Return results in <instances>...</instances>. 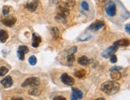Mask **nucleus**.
I'll return each instance as SVG.
<instances>
[{"instance_id": "8", "label": "nucleus", "mask_w": 130, "mask_h": 100, "mask_svg": "<svg viewBox=\"0 0 130 100\" xmlns=\"http://www.w3.org/2000/svg\"><path fill=\"white\" fill-rule=\"evenodd\" d=\"M1 23L5 25L7 27H13L16 23V18L13 17V16H8V17H5L4 18H3L1 20Z\"/></svg>"}, {"instance_id": "9", "label": "nucleus", "mask_w": 130, "mask_h": 100, "mask_svg": "<svg viewBox=\"0 0 130 100\" xmlns=\"http://www.w3.org/2000/svg\"><path fill=\"white\" fill-rule=\"evenodd\" d=\"M104 27V23L103 21H96L89 26L88 29L92 31H97Z\"/></svg>"}, {"instance_id": "30", "label": "nucleus", "mask_w": 130, "mask_h": 100, "mask_svg": "<svg viewBox=\"0 0 130 100\" xmlns=\"http://www.w3.org/2000/svg\"><path fill=\"white\" fill-rule=\"evenodd\" d=\"M53 100H67L66 98H65L63 96H61V95H59V96H56L54 98H53Z\"/></svg>"}, {"instance_id": "15", "label": "nucleus", "mask_w": 130, "mask_h": 100, "mask_svg": "<svg viewBox=\"0 0 130 100\" xmlns=\"http://www.w3.org/2000/svg\"><path fill=\"white\" fill-rule=\"evenodd\" d=\"M118 47H128L129 45V40L128 38H122L115 42Z\"/></svg>"}, {"instance_id": "23", "label": "nucleus", "mask_w": 130, "mask_h": 100, "mask_svg": "<svg viewBox=\"0 0 130 100\" xmlns=\"http://www.w3.org/2000/svg\"><path fill=\"white\" fill-rule=\"evenodd\" d=\"M28 62H29L30 65H31V66H35V65L37 63V58L35 55H31V57L29 58Z\"/></svg>"}, {"instance_id": "4", "label": "nucleus", "mask_w": 130, "mask_h": 100, "mask_svg": "<svg viewBox=\"0 0 130 100\" xmlns=\"http://www.w3.org/2000/svg\"><path fill=\"white\" fill-rule=\"evenodd\" d=\"M105 13L109 17H114L117 14V6L113 1H109L106 4Z\"/></svg>"}, {"instance_id": "12", "label": "nucleus", "mask_w": 130, "mask_h": 100, "mask_svg": "<svg viewBox=\"0 0 130 100\" xmlns=\"http://www.w3.org/2000/svg\"><path fill=\"white\" fill-rule=\"evenodd\" d=\"M41 43V38L40 36H39L38 34L36 33H34L32 34V47L36 48L39 46V44Z\"/></svg>"}, {"instance_id": "5", "label": "nucleus", "mask_w": 130, "mask_h": 100, "mask_svg": "<svg viewBox=\"0 0 130 100\" xmlns=\"http://www.w3.org/2000/svg\"><path fill=\"white\" fill-rule=\"evenodd\" d=\"M118 48H119V47L117 45V43H114L112 46L109 47H108L107 49L104 50V51L102 52L101 55H102V57L104 58H109L110 56H111L112 54H113L115 52H116V51H117V49H118Z\"/></svg>"}, {"instance_id": "17", "label": "nucleus", "mask_w": 130, "mask_h": 100, "mask_svg": "<svg viewBox=\"0 0 130 100\" xmlns=\"http://www.w3.org/2000/svg\"><path fill=\"white\" fill-rule=\"evenodd\" d=\"M110 76H111L113 81H117V80L121 78V74L120 73V71H112Z\"/></svg>"}, {"instance_id": "31", "label": "nucleus", "mask_w": 130, "mask_h": 100, "mask_svg": "<svg viewBox=\"0 0 130 100\" xmlns=\"http://www.w3.org/2000/svg\"><path fill=\"white\" fill-rule=\"evenodd\" d=\"M125 31H126V32L129 34H130V24L129 23H127L126 25H125Z\"/></svg>"}, {"instance_id": "14", "label": "nucleus", "mask_w": 130, "mask_h": 100, "mask_svg": "<svg viewBox=\"0 0 130 100\" xmlns=\"http://www.w3.org/2000/svg\"><path fill=\"white\" fill-rule=\"evenodd\" d=\"M77 62L79 65H82V66H87V65L90 63V60L86 56H81L78 58Z\"/></svg>"}, {"instance_id": "26", "label": "nucleus", "mask_w": 130, "mask_h": 100, "mask_svg": "<svg viewBox=\"0 0 130 100\" xmlns=\"http://www.w3.org/2000/svg\"><path fill=\"white\" fill-rule=\"evenodd\" d=\"M10 12V7L8 6H4L3 7V15H7Z\"/></svg>"}, {"instance_id": "20", "label": "nucleus", "mask_w": 130, "mask_h": 100, "mask_svg": "<svg viewBox=\"0 0 130 100\" xmlns=\"http://www.w3.org/2000/svg\"><path fill=\"white\" fill-rule=\"evenodd\" d=\"M51 34H52V36L54 39H57L59 37V30L56 27H52L51 29Z\"/></svg>"}, {"instance_id": "10", "label": "nucleus", "mask_w": 130, "mask_h": 100, "mask_svg": "<svg viewBox=\"0 0 130 100\" xmlns=\"http://www.w3.org/2000/svg\"><path fill=\"white\" fill-rule=\"evenodd\" d=\"M39 0H32L31 2H30L26 4V8L28 10V11L34 12L36 11V9L39 7Z\"/></svg>"}, {"instance_id": "28", "label": "nucleus", "mask_w": 130, "mask_h": 100, "mask_svg": "<svg viewBox=\"0 0 130 100\" xmlns=\"http://www.w3.org/2000/svg\"><path fill=\"white\" fill-rule=\"evenodd\" d=\"M66 3L69 7H74L76 5V0H67Z\"/></svg>"}, {"instance_id": "3", "label": "nucleus", "mask_w": 130, "mask_h": 100, "mask_svg": "<svg viewBox=\"0 0 130 100\" xmlns=\"http://www.w3.org/2000/svg\"><path fill=\"white\" fill-rule=\"evenodd\" d=\"M40 84V79L37 77H30L22 83V87H36Z\"/></svg>"}, {"instance_id": "16", "label": "nucleus", "mask_w": 130, "mask_h": 100, "mask_svg": "<svg viewBox=\"0 0 130 100\" xmlns=\"http://www.w3.org/2000/svg\"><path fill=\"white\" fill-rule=\"evenodd\" d=\"M55 19H56V21L59 23H67L66 17H64V16L61 15V14H57L56 15Z\"/></svg>"}, {"instance_id": "11", "label": "nucleus", "mask_w": 130, "mask_h": 100, "mask_svg": "<svg viewBox=\"0 0 130 100\" xmlns=\"http://www.w3.org/2000/svg\"><path fill=\"white\" fill-rule=\"evenodd\" d=\"M1 84L5 88H9L13 85V79L11 76H7L1 80Z\"/></svg>"}, {"instance_id": "6", "label": "nucleus", "mask_w": 130, "mask_h": 100, "mask_svg": "<svg viewBox=\"0 0 130 100\" xmlns=\"http://www.w3.org/2000/svg\"><path fill=\"white\" fill-rule=\"evenodd\" d=\"M29 52V49L27 46H24V45H22V46H19V49L17 51V56L19 58V60L21 61H23L25 58V54Z\"/></svg>"}, {"instance_id": "2", "label": "nucleus", "mask_w": 130, "mask_h": 100, "mask_svg": "<svg viewBox=\"0 0 130 100\" xmlns=\"http://www.w3.org/2000/svg\"><path fill=\"white\" fill-rule=\"evenodd\" d=\"M57 9V14H61V15L67 17L70 14V10H69V6L64 2H59L56 6Z\"/></svg>"}, {"instance_id": "27", "label": "nucleus", "mask_w": 130, "mask_h": 100, "mask_svg": "<svg viewBox=\"0 0 130 100\" xmlns=\"http://www.w3.org/2000/svg\"><path fill=\"white\" fill-rule=\"evenodd\" d=\"M109 58H110V62L112 63H116L117 62V57L115 54H112V55L109 57Z\"/></svg>"}, {"instance_id": "24", "label": "nucleus", "mask_w": 130, "mask_h": 100, "mask_svg": "<svg viewBox=\"0 0 130 100\" xmlns=\"http://www.w3.org/2000/svg\"><path fill=\"white\" fill-rule=\"evenodd\" d=\"M7 73H8V69L6 67H0V76H4Z\"/></svg>"}, {"instance_id": "13", "label": "nucleus", "mask_w": 130, "mask_h": 100, "mask_svg": "<svg viewBox=\"0 0 130 100\" xmlns=\"http://www.w3.org/2000/svg\"><path fill=\"white\" fill-rule=\"evenodd\" d=\"M8 37H9L8 33L6 31H4V30L0 29V42L2 43H6Z\"/></svg>"}, {"instance_id": "32", "label": "nucleus", "mask_w": 130, "mask_h": 100, "mask_svg": "<svg viewBox=\"0 0 130 100\" xmlns=\"http://www.w3.org/2000/svg\"><path fill=\"white\" fill-rule=\"evenodd\" d=\"M49 2H50V3H52V4H55V3H59V0H49Z\"/></svg>"}, {"instance_id": "19", "label": "nucleus", "mask_w": 130, "mask_h": 100, "mask_svg": "<svg viewBox=\"0 0 130 100\" xmlns=\"http://www.w3.org/2000/svg\"><path fill=\"white\" fill-rule=\"evenodd\" d=\"M41 93V91L39 89H38V87H33L31 91H29V94L31 95H34V96H38Z\"/></svg>"}, {"instance_id": "7", "label": "nucleus", "mask_w": 130, "mask_h": 100, "mask_svg": "<svg viewBox=\"0 0 130 100\" xmlns=\"http://www.w3.org/2000/svg\"><path fill=\"white\" fill-rule=\"evenodd\" d=\"M60 79L63 83H64L65 85H68V86H72L75 83V80L72 77H71L67 73H63L61 74L60 76Z\"/></svg>"}, {"instance_id": "21", "label": "nucleus", "mask_w": 130, "mask_h": 100, "mask_svg": "<svg viewBox=\"0 0 130 100\" xmlns=\"http://www.w3.org/2000/svg\"><path fill=\"white\" fill-rule=\"evenodd\" d=\"M85 74H86V71L82 69V70H79V71H77L76 73H75V76L79 78H81L85 76Z\"/></svg>"}, {"instance_id": "25", "label": "nucleus", "mask_w": 130, "mask_h": 100, "mask_svg": "<svg viewBox=\"0 0 130 100\" xmlns=\"http://www.w3.org/2000/svg\"><path fill=\"white\" fill-rule=\"evenodd\" d=\"M75 55H74V54H68V55L67 57V61L70 63H72L75 62Z\"/></svg>"}, {"instance_id": "35", "label": "nucleus", "mask_w": 130, "mask_h": 100, "mask_svg": "<svg viewBox=\"0 0 130 100\" xmlns=\"http://www.w3.org/2000/svg\"><path fill=\"white\" fill-rule=\"evenodd\" d=\"M95 100H105V99H104V98H102V97H101V98H98L95 99Z\"/></svg>"}, {"instance_id": "34", "label": "nucleus", "mask_w": 130, "mask_h": 100, "mask_svg": "<svg viewBox=\"0 0 130 100\" xmlns=\"http://www.w3.org/2000/svg\"><path fill=\"white\" fill-rule=\"evenodd\" d=\"M71 100H78V98L74 95V94H72L71 96Z\"/></svg>"}, {"instance_id": "33", "label": "nucleus", "mask_w": 130, "mask_h": 100, "mask_svg": "<svg viewBox=\"0 0 130 100\" xmlns=\"http://www.w3.org/2000/svg\"><path fill=\"white\" fill-rule=\"evenodd\" d=\"M11 100H23V98L20 97H13Z\"/></svg>"}, {"instance_id": "1", "label": "nucleus", "mask_w": 130, "mask_h": 100, "mask_svg": "<svg viewBox=\"0 0 130 100\" xmlns=\"http://www.w3.org/2000/svg\"><path fill=\"white\" fill-rule=\"evenodd\" d=\"M101 88L103 92L108 94V95H112V94H116L120 91L121 86H120V84L117 82L112 80V81H107L101 85Z\"/></svg>"}, {"instance_id": "22", "label": "nucleus", "mask_w": 130, "mask_h": 100, "mask_svg": "<svg viewBox=\"0 0 130 100\" xmlns=\"http://www.w3.org/2000/svg\"><path fill=\"white\" fill-rule=\"evenodd\" d=\"M80 7H81V8L84 10V11H89V5H88V2H86L85 0H84V1L81 2Z\"/></svg>"}, {"instance_id": "18", "label": "nucleus", "mask_w": 130, "mask_h": 100, "mask_svg": "<svg viewBox=\"0 0 130 100\" xmlns=\"http://www.w3.org/2000/svg\"><path fill=\"white\" fill-rule=\"evenodd\" d=\"M72 92L75 96H76L78 99H80L83 98V92L80 91V90H78V89H75V88H72Z\"/></svg>"}, {"instance_id": "29", "label": "nucleus", "mask_w": 130, "mask_h": 100, "mask_svg": "<svg viewBox=\"0 0 130 100\" xmlns=\"http://www.w3.org/2000/svg\"><path fill=\"white\" fill-rule=\"evenodd\" d=\"M122 69L121 67H111V69H110V71H121V70Z\"/></svg>"}, {"instance_id": "36", "label": "nucleus", "mask_w": 130, "mask_h": 100, "mask_svg": "<svg viewBox=\"0 0 130 100\" xmlns=\"http://www.w3.org/2000/svg\"><path fill=\"white\" fill-rule=\"evenodd\" d=\"M106 1H107V0H98V2H100V3H104Z\"/></svg>"}]
</instances>
